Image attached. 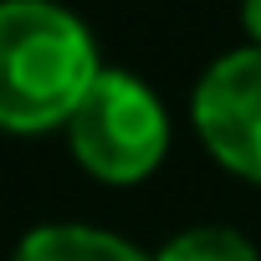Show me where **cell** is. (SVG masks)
Masks as SVG:
<instances>
[{
	"mask_svg": "<svg viewBox=\"0 0 261 261\" xmlns=\"http://www.w3.org/2000/svg\"><path fill=\"white\" fill-rule=\"evenodd\" d=\"M11 261H154L144 256L139 246H128L123 236L113 230H97V225H36L21 236V246L11 251Z\"/></svg>",
	"mask_w": 261,
	"mask_h": 261,
	"instance_id": "4",
	"label": "cell"
},
{
	"mask_svg": "<svg viewBox=\"0 0 261 261\" xmlns=\"http://www.w3.org/2000/svg\"><path fill=\"white\" fill-rule=\"evenodd\" d=\"M241 21L251 31V46H261V0H241Z\"/></svg>",
	"mask_w": 261,
	"mask_h": 261,
	"instance_id": "6",
	"label": "cell"
},
{
	"mask_svg": "<svg viewBox=\"0 0 261 261\" xmlns=\"http://www.w3.org/2000/svg\"><path fill=\"white\" fill-rule=\"evenodd\" d=\"M154 261H261V256H256V246H251L241 230H230V225H195V230L169 236V241L154 251Z\"/></svg>",
	"mask_w": 261,
	"mask_h": 261,
	"instance_id": "5",
	"label": "cell"
},
{
	"mask_svg": "<svg viewBox=\"0 0 261 261\" xmlns=\"http://www.w3.org/2000/svg\"><path fill=\"white\" fill-rule=\"evenodd\" d=\"M195 134L215 164L261 185V46L225 51L195 82Z\"/></svg>",
	"mask_w": 261,
	"mask_h": 261,
	"instance_id": "3",
	"label": "cell"
},
{
	"mask_svg": "<svg viewBox=\"0 0 261 261\" xmlns=\"http://www.w3.org/2000/svg\"><path fill=\"white\" fill-rule=\"evenodd\" d=\"M102 72L87 26L51 0H0V128H67Z\"/></svg>",
	"mask_w": 261,
	"mask_h": 261,
	"instance_id": "1",
	"label": "cell"
},
{
	"mask_svg": "<svg viewBox=\"0 0 261 261\" xmlns=\"http://www.w3.org/2000/svg\"><path fill=\"white\" fill-rule=\"evenodd\" d=\"M67 144L92 179L139 185L169 154V113L134 72L102 67L67 118Z\"/></svg>",
	"mask_w": 261,
	"mask_h": 261,
	"instance_id": "2",
	"label": "cell"
}]
</instances>
